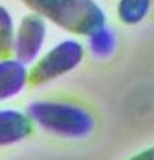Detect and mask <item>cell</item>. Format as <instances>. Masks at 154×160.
<instances>
[{
  "instance_id": "9c48e42d",
  "label": "cell",
  "mask_w": 154,
  "mask_h": 160,
  "mask_svg": "<svg viewBox=\"0 0 154 160\" xmlns=\"http://www.w3.org/2000/svg\"><path fill=\"white\" fill-rule=\"evenodd\" d=\"M17 26L12 14L0 5V60L14 58V42Z\"/></svg>"
},
{
  "instance_id": "ba28073f",
  "label": "cell",
  "mask_w": 154,
  "mask_h": 160,
  "mask_svg": "<svg viewBox=\"0 0 154 160\" xmlns=\"http://www.w3.org/2000/svg\"><path fill=\"white\" fill-rule=\"evenodd\" d=\"M153 0H118L117 15L126 26H138L147 18Z\"/></svg>"
},
{
  "instance_id": "7a4b0ae2",
  "label": "cell",
  "mask_w": 154,
  "mask_h": 160,
  "mask_svg": "<svg viewBox=\"0 0 154 160\" xmlns=\"http://www.w3.org/2000/svg\"><path fill=\"white\" fill-rule=\"evenodd\" d=\"M26 114L33 126L66 139H82L96 129V120L82 105L66 100H36L28 103Z\"/></svg>"
},
{
  "instance_id": "8992f818",
  "label": "cell",
  "mask_w": 154,
  "mask_h": 160,
  "mask_svg": "<svg viewBox=\"0 0 154 160\" xmlns=\"http://www.w3.org/2000/svg\"><path fill=\"white\" fill-rule=\"evenodd\" d=\"M27 85V66L15 58L0 60V102L18 96Z\"/></svg>"
},
{
  "instance_id": "52a82bcc",
  "label": "cell",
  "mask_w": 154,
  "mask_h": 160,
  "mask_svg": "<svg viewBox=\"0 0 154 160\" xmlns=\"http://www.w3.org/2000/svg\"><path fill=\"white\" fill-rule=\"evenodd\" d=\"M117 43H118L117 33L108 24L99 27L90 36H87V47L90 52L99 58H106L112 56L117 48Z\"/></svg>"
},
{
  "instance_id": "5b68a950",
  "label": "cell",
  "mask_w": 154,
  "mask_h": 160,
  "mask_svg": "<svg viewBox=\"0 0 154 160\" xmlns=\"http://www.w3.org/2000/svg\"><path fill=\"white\" fill-rule=\"evenodd\" d=\"M33 123L26 112L14 108L0 109V147H7L27 139L33 133Z\"/></svg>"
},
{
  "instance_id": "6da1fadb",
  "label": "cell",
  "mask_w": 154,
  "mask_h": 160,
  "mask_svg": "<svg viewBox=\"0 0 154 160\" xmlns=\"http://www.w3.org/2000/svg\"><path fill=\"white\" fill-rule=\"evenodd\" d=\"M30 12L73 36L87 38L106 24V14L96 0H21Z\"/></svg>"
},
{
  "instance_id": "277c9868",
  "label": "cell",
  "mask_w": 154,
  "mask_h": 160,
  "mask_svg": "<svg viewBox=\"0 0 154 160\" xmlns=\"http://www.w3.org/2000/svg\"><path fill=\"white\" fill-rule=\"evenodd\" d=\"M47 35L48 26L43 18L33 12L24 15L15 30L14 58L24 66L32 64L42 54Z\"/></svg>"
},
{
  "instance_id": "30bf717a",
  "label": "cell",
  "mask_w": 154,
  "mask_h": 160,
  "mask_svg": "<svg viewBox=\"0 0 154 160\" xmlns=\"http://www.w3.org/2000/svg\"><path fill=\"white\" fill-rule=\"evenodd\" d=\"M127 160H154V145L148 147L145 150H141L139 153L133 154L132 157H129Z\"/></svg>"
},
{
  "instance_id": "3957f363",
  "label": "cell",
  "mask_w": 154,
  "mask_h": 160,
  "mask_svg": "<svg viewBox=\"0 0 154 160\" xmlns=\"http://www.w3.org/2000/svg\"><path fill=\"white\" fill-rule=\"evenodd\" d=\"M85 48L75 38H66L51 47L27 68V84L43 85L77 69L84 60Z\"/></svg>"
}]
</instances>
